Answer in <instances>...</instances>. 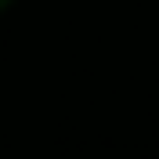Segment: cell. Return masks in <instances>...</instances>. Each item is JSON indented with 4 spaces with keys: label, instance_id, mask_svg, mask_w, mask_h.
<instances>
[{
    "label": "cell",
    "instance_id": "obj_1",
    "mask_svg": "<svg viewBox=\"0 0 159 159\" xmlns=\"http://www.w3.org/2000/svg\"><path fill=\"white\" fill-rule=\"evenodd\" d=\"M7 4H11V0H0V11H4V7H7Z\"/></svg>",
    "mask_w": 159,
    "mask_h": 159
}]
</instances>
